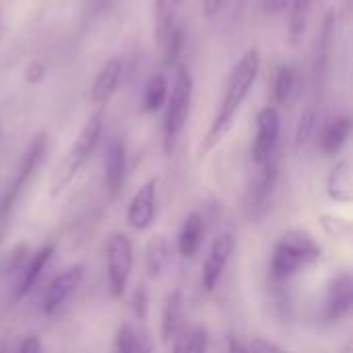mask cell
I'll return each instance as SVG.
<instances>
[{"label": "cell", "instance_id": "cell-26", "mask_svg": "<svg viewBox=\"0 0 353 353\" xmlns=\"http://www.w3.org/2000/svg\"><path fill=\"white\" fill-rule=\"evenodd\" d=\"M310 6H312V0H292L288 6L290 8V43L292 46H298L304 35Z\"/></svg>", "mask_w": 353, "mask_h": 353}, {"label": "cell", "instance_id": "cell-25", "mask_svg": "<svg viewBox=\"0 0 353 353\" xmlns=\"http://www.w3.org/2000/svg\"><path fill=\"white\" fill-rule=\"evenodd\" d=\"M168 79L163 74H153L147 85H145V93H143V108L145 112H157L165 99H168Z\"/></svg>", "mask_w": 353, "mask_h": 353}, {"label": "cell", "instance_id": "cell-33", "mask_svg": "<svg viewBox=\"0 0 353 353\" xmlns=\"http://www.w3.org/2000/svg\"><path fill=\"white\" fill-rule=\"evenodd\" d=\"M225 0H203V14L207 19H215L223 10Z\"/></svg>", "mask_w": 353, "mask_h": 353}, {"label": "cell", "instance_id": "cell-12", "mask_svg": "<svg viewBox=\"0 0 353 353\" xmlns=\"http://www.w3.org/2000/svg\"><path fill=\"white\" fill-rule=\"evenodd\" d=\"M85 277V267L83 265H72L66 267L60 275H56L50 285L46 288L43 300H41V310L43 314H54L56 310L62 308V304L77 292Z\"/></svg>", "mask_w": 353, "mask_h": 353}, {"label": "cell", "instance_id": "cell-6", "mask_svg": "<svg viewBox=\"0 0 353 353\" xmlns=\"http://www.w3.org/2000/svg\"><path fill=\"white\" fill-rule=\"evenodd\" d=\"M105 265H108V285L112 298L120 300L128 288L132 265H134V250L132 242L126 234H112L105 244Z\"/></svg>", "mask_w": 353, "mask_h": 353}, {"label": "cell", "instance_id": "cell-20", "mask_svg": "<svg viewBox=\"0 0 353 353\" xmlns=\"http://www.w3.org/2000/svg\"><path fill=\"white\" fill-rule=\"evenodd\" d=\"M327 194L339 205H350L353 201V176L350 161H339L327 178Z\"/></svg>", "mask_w": 353, "mask_h": 353}, {"label": "cell", "instance_id": "cell-30", "mask_svg": "<svg viewBox=\"0 0 353 353\" xmlns=\"http://www.w3.org/2000/svg\"><path fill=\"white\" fill-rule=\"evenodd\" d=\"M132 306H134V314H137V321L145 323L147 321V312H149V296H147V290L145 285H137L134 290V298H132Z\"/></svg>", "mask_w": 353, "mask_h": 353}, {"label": "cell", "instance_id": "cell-17", "mask_svg": "<svg viewBox=\"0 0 353 353\" xmlns=\"http://www.w3.org/2000/svg\"><path fill=\"white\" fill-rule=\"evenodd\" d=\"M352 134V120L345 114L333 116L321 132V149L327 157H337Z\"/></svg>", "mask_w": 353, "mask_h": 353}, {"label": "cell", "instance_id": "cell-8", "mask_svg": "<svg viewBox=\"0 0 353 353\" xmlns=\"http://www.w3.org/2000/svg\"><path fill=\"white\" fill-rule=\"evenodd\" d=\"M333 43H335V10H329L321 21L319 33L314 37V50H312V87L316 97L323 95L327 83Z\"/></svg>", "mask_w": 353, "mask_h": 353}, {"label": "cell", "instance_id": "cell-21", "mask_svg": "<svg viewBox=\"0 0 353 353\" xmlns=\"http://www.w3.org/2000/svg\"><path fill=\"white\" fill-rule=\"evenodd\" d=\"M180 8L182 0H155V39L159 46H163L172 31L180 25Z\"/></svg>", "mask_w": 353, "mask_h": 353}, {"label": "cell", "instance_id": "cell-15", "mask_svg": "<svg viewBox=\"0 0 353 353\" xmlns=\"http://www.w3.org/2000/svg\"><path fill=\"white\" fill-rule=\"evenodd\" d=\"M122 58H110L97 72L93 85H91V99L93 103H97L99 108L105 105L112 95L116 93L118 85H120V79H122Z\"/></svg>", "mask_w": 353, "mask_h": 353}, {"label": "cell", "instance_id": "cell-3", "mask_svg": "<svg viewBox=\"0 0 353 353\" xmlns=\"http://www.w3.org/2000/svg\"><path fill=\"white\" fill-rule=\"evenodd\" d=\"M101 130H103V116H101V110H97L83 124V128L77 134L74 143L70 145V149L62 157L58 170L54 172V178H52V184H50V196H58L77 178V174L83 170V165L87 163V159L93 155L95 147L99 145Z\"/></svg>", "mask_w": 353, "mask_h": 353}, {"label": "cell", "instance_id": "cell-29", "mask_svg": "<svg viewBox=\"0 0 353 353\" xmlns=\"http://www.w3.org/2000/svg\"><path fill=\"white\" fill-rule=\"evenodd\" d=\"M314 132V110H306L300 118V124H298V132H296V145L298 149H302L310 137Z\"/></svg>", "mask_w": 353, "mask_h": 353}, {"label": "cell", "instance_id": "cell-11", "mask_svg": "<svg viewBox=\"0 0 353 353\" xmlns=\"http://www.w3.org/2000/svg\"><path fill=\"white\" fill-rule=\"evenodd\" d=\"M157 213V178L147 180L130 199L126 221L132 230L145 232L153 225Z\"/></svg>", "mask_w": 353, "mask_h": 353}, {"label": "cell", "instance_id": "cell-4", "mask_svg": "<svg viewBox=\"0 0 353 353\" xmlns=\"http://www.w3.org/2000/svg\"><path fill=\"white\" fill-rule=\"evenodd\" d=\"M192 74L188 66L180 64L174 77L172 91H168V108H165V118H163V147L165 153L170 155L186 126V120L190 116V105H192Z\"/></svg>", "mask_w": 353, "mask_h": 353}, {"label": "cell", "instance_id": "cell-27", "mask_svg": "<svg viewBox=\"0 0 353 353\" xmlns=\"http://www.w3.org/2000/svg\"><path fill=\"white\" fill-rule=\"evenodd\" d=\"M184 39H186L184 27L178 25V27L172 31V35L168 37V41L161 46V48H163V66H176V64H178V60H180V56H182Z\"/></svg>", "mask_w": 353, "mask_h": 353}, {"label": "cell", "instance_id": "cell-37", "mask_svg": "<svg viewBox=\"0 0 353 353\" xmlns=\"http://www.w3.org/2000/svg\"><path fill=\"white\" fill-rule=\"evenodd\" d=\"M343 353H352V352H350V347H347V350H345V352H343Z\"/></svg>", "mask_w": 353, "mask_h": 353}, {"label": "cell", "instance_id": "cell-16", "mask_svg": "<svg viewBox=\"0 0 353 353\" xmlns=\"http://www.w3.org/2000/svg\"><path fill=\"white\" fill-rule=\"evenodd\" d=\"M54 252H56V244H46V246H41L37 252H33V256H31V259L27 261V265L21 269V277H19V283H17V288H14V298H17V300H21L23 296H27V294L35 288V283L39 281L41 273H43L46 267H48V263L52 261Z\"/></svg>", "mask_w": 353, "mask_h": 353}, {"label": "cell", "instance_id": "cell-34", "mask_svg": "<svg viewBox=\"0 0 353 353\" xmlns=\"http://www.w3.org/2000/svg\"><path fill=\"white\" fill-rule=\"evenodd\" d=\"M292 0H263V6L269 14H275V12H281L290 6Z\"/></svg>", "mask_w": 353, "mask_h": 353}, {"label": "cell", "instance_id": "cell-36", "mask_svg": "<svg viewBox=\"0 0 353 353\" xmlns=\"http://www.w3.org/2000/svg\"><path fill=\"white\" fill-rule=\"evenodd\" d=\"M172 353H188L186 352V341H184V337H178V339H176V345H174Z\"/></svg>", "mask_w": 353, "mask_h": 353}, {"label": "cell", "instance_id": "cell-18", "mask_svg": "<svg viewBox=\"0 0 353 353\" xmlns=\"http://www.w3.org/2000/svg\"><path fill=\"white\" fill-rule=\"evenodd\" d=\"M261 172L254 180V186H252V199H250V207L254 211L267 207L273 190H275V184H277V178H279V157L277 153L273 157H269L263 165H259Z\"/></svg>", "mask_w": 353, "mask_h": 353}, {"label": "cell", "instance_id": "cell-10", "mask_svg": "<svg viewBox=\"0 0 353 353\" xmlns=\"http://www.w3.org/2000/svg\"><path fill=\"white\" fill-rule=\"evenodd\" d=\"M353 306V279L350 271H341L335 275L327 288L325 306H323V319L329 325L341 323L350 316Z\"/></svg>", "mask_w": 353, "mask_h": 353}, {"label": "cell", "instance_id": "cell-28", "mask_svg": "<svg viewBox=\"0 0 353 353\" xmlns=\"http://www.w3.org/2000/svg\"><path fill=\"white\" fill-rule=\"evenodd\" d=\"M186 352L188 353H207L209 352V333L205 327H194L188 335H184Z\"/></svg>", "mask_w": 353, "mask_h": 353}, {"label": "cell", "instance_id": "cell-13", "mask_svg": "<svg viewBox=\"0 0 353 353\" xmlns=\"http://www.w3.org/2000/svg\"><path fill=\"white\" fill-rule=\"evenodd\" d=\"M126 182V145L122 139L112 137L103 151V184L110 199H116Z\"/></svg>", "mask_w": 353, "mask_h": 353}, {"label": "cell", "instance_id": "cell-1", "mask_svg": "<svg viewBox=\"0 0 353 353\" xmlns=\"http://www.w3.org/2000/svg\"><path fill=\"white\" fill-rule=\"evenodd\" d=\"M259 68H261V52H259V48H250L248 52L242 54V58L230 70L219 108H217L213 122L201 143V157H205L209 151H213L225 139V134L232 130L236 114L240 112L242 103L246 101V95L250 93L252 85L259 77Z\"/></svg>", "mask_w": 353, "mask_h": 353}, {"label": "cell", "instance_id": "cell-2", "mask_svg": "<svg viewBox=\"0 0 353 353\" xmlns=\"http://www.w3.org/2000/svg\"><path fill=\"white\" fill-rule=\"evenodd\" d=\"M321 259H323V248L312 238L310 232L290 230L277 240L271 254L269 271L273 281L281 283V281H290L300 271L316 265Z\"/></svg>", "mask_w": 353, "mask_h": 353}, {"label": "cell", "instance_id": "cell-14", "mask_svg": "<svg viewBox=\"0 0 353 353\" xmlns=\"http://www.w3.org/2000/svg\"><path fill=\"white\" fill-rule=\"evenodd\" d=\"M182 316H184V296L180 290H172L165 296V302L161 306V321H159V335L165 345L178 339L182 329Z\"/></svg>", "mask_w": 353, "mask_h": 353}, {"label": "cell", "instance_id": "cell-22", "mask_svg": "<svg viewBox=\"0 0 353 353\" xmlns=\"http://www.w3.org/2000/svg\"><path fill=\"white\" fill-rule=\"evenodd\" d=\"M170 259H172V246H170L168 238L165 236H153L145 248V265H147L149 277H153V279L161 277Z\"/></svg>", "mask_w": 353, "mask_h": 353}, {"label": "cell", "instance_id": "cell-31", "mask_svg": "<svg viewBox=\"0 0 353 353\" xmlns=\"http://www.w3.org/2000/svg\"><path fill=\"white\" fill-rule=\"evenodd\" d=\"M248 345V352L250 353H290L285 352L283 347H279L277 343L269 341V339H263V337H254Z\"/></svg>", "mask_w": 353, "mask_h": 353}, {"label": "cell", "instance_id": "cell-19", "mask_svg": "<svg viewBox=\"0 0 353 353\" xmlns=\"http://www.w3.org/2000/svg\"><path fill=\"white\" fill-rule=\"evenodd\" d=\"M205 238V219L201 213L192 211L188 213V217L182 223V230L178 234V252L184 259H192Z\"/></svg>", "mask_w": 353, "mask_h": 353}, {"label": "cell", "instance_id": "cell-5", "mask_svg": "<svg viewBox=\"0 0 353 353\" xmlns=\"http://www.w3.org/2000/svg\"><path fill=\"white\" fill-rule=\"evenodd\" d=\"M46 149H48V134L46 132L35 134L33 141L29 143V147L25 149V153L14 170V176L10 178L8 186L4 188V192L0 196V221H4L10 215V211L19 203L21 194L27 190L31 178L35 176L37 168L41 165L43 157H46Z\"/></svg>", "mask_w": 353, "mask_h": 353}, {"label": "cell", "instance_id": "cell-23", "mask_svg": "<svg viewBox=\"0 0 353 353\" xmlns=\"http://www.w3.org/2000/svg\"><path fill=\"white\" fill-rule=\"evenodd\" d=\"M147 337L137 331L130 323H124L118 327L116 335H114V343H112V353H147Z\"/></svg>", "mask_w": 353, "mask_h": 353}, {"label": "cell", "instance_id": "cell-35", "mask_svg": "<svg viewBox=\"0 0 353 353\" xmlns=\"http://www.w3.org/2000/svg\"><path fill=\"white\" fill-rule=\"evenodd\" d=\"M228 353H250L248 345L244 341H240L238 337H230L228 341Z\"/></svg>", "mask_w": 353, "mask_h": 353}, {"label": "cell", "instance_id": "cell-32", "mask_svg": "<svg viewBox=\"0 0 353 353\" xmlns=\"http://www.w3.org/2000/svg\"><path fill=\"white\" fill-rule=\"evenodd\" d=\"M17 353H41V341L35 335H27L21 343Z\"/></svg>", "mask_w": 353, "mask_h": 353}, {"label": "cell", "instance_id": "cell-24", "mask_svg": "<svg viewBox=\"0 0 353 353\" xmlns=\"http://www.w3.org/2000/svg\"><path fill=\"white\" fill-rule=\"evenodd\" d=\"M298 87V72L292 64H283L273 81V97L277 103H290L296 95Z\"/></svg>", "mask_w": 353, "mask_h": 353}, {"label": "cell", "instance_id": "cell-9", "mask_svg": "<svg viewBox=\"0 0 353 353\" xmlns=\"http://www.w3.org/2000/svg\"><path fill=\"white\" fill-rule=\"evenodd\" d=\"M234 248H236V240L232 234H221L213 240V244L207 252V259L203 263V273H201V283H203L205 292L211 294L217 290V285L232 261Z\"/></svg>", "mask_w": 353, "mask_h": 353}, {"label": "cell", "instance_id": "cell-7", "mask_svg": "<svg viewBox=\"0 0 353 353\" xmlns=\"http://www.w3.org/2000/svg\"><path fill=\"white\" fill-rule=\"evenodd\" d=\"M281 137V116L275 105H265L256 116V134L252 141L250 157L256 165H263L277 153Z\"/></svg>", "mask_w": 353, "mask_h": 353}]
</instances>
